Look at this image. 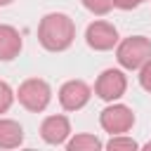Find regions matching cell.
<instances>
[{"instance_id":"cell-1","label":"cell","mask_w":151,"mask_h":151,"mask_svg":"<svg viewBox=\"0 0 151 151\" xmlns=\"http://www.w3.org/2000/svg\"><path fill=\"white\" fill-rule=\"evenodd\" d=\"M76 38V24L64 12H50L38 24V40L47 52H64Z\"/></svg>"},{"instance_id":"cell-2","label":"cell","mask_w":151,"mask_h":151,"mask_svg":"<svg viewBox=\"0 0 151 151\" xmlns=\"http://www.w3.org/2000/svg\"><path fill=\"white\" fill-rule=\"evenodd\" d=\"M116 59L123 68L137 71L151 59V40L144 35H130L118 42L116 47Z\"/></svg>"},{"instance_id":"cell-3","label":"cell","mask_w":151,"mask_h":151,"mask_svg":"<svg viewBox=\"0 0 151 151\" xmlns=\"http://www.w3.org/2000/svg\"><path fill=\"white\" fill-rule=\"evenodd\" d=\"M17 99H19V104H21L26 111L40 113V111L47 109V104H50V99H52V87H50L42 78H28V80H24V83L19 85Z\"/></svg>"},{"instance_id":"cell-4","label":"cell","mask_w":151,"mask_h":151,"mask_svg":"<svg viewBox=\"0 0 151 151\" xmlns=\"http://www.w3.org/2000/svg\"><path fill=\"white\" fill-rule=\"evenodd\" d=\"M99 125L109 134H125L134 125V113L125 104H111L99 113Z\"/></svg>"},{"instance_id":"cell-5","label":"cell","mask_w":151,"mask_h":151,"mask_svg":"<svg viewBox=\"0 0 151 151\" xmlns=\"http://www.w3.org/2000/svg\"><path fill=\"white\" fill-rule=\"evenodd\" d=\"M125 90H127V78H125V73L118 71V68H106V71H101V76H99L97 83H94V94H97L99 99H104V101H116V99H120V97L125 94Z\"/></svg>"},{"instance_id":"cell-6","label":"cell","mask_w":151,"mask_h":151,"mask_svg":"<svg viewBox=\"0 0 151 151\" xmlns=\"http://www.w3.org/2000/svg\"><path fill=\"white\" fill-rule=\"evenodd\" d=\"M85 42L97 52L113 50L118 45V31L109 21H92L87 26V31H85Z\"/></svg>"},{"instance_id":"cell-7","label":"cell","mask_w":151,"mask_h":151,"mask_svg":"<svg viewBox=\"0 0 151 151\" xmlns=\"http://www.w3.org/2000/svg\"><path fill=\"white\" fill-rule=\"evenodd\" d=\"M92 97V90L87 83L83 80H66L61 87H59V104L61 109L66 111H78L83 109Z\"/></svg>"},{"instance_id":"cell-8","label":"cell","mask_w":151,"mask_h":151,"mask_svg":"<svg viewBox=\"0 0 151 151\" xmlns=\"http://www.w3.org/2000/svg\"><path fill=\"white\" fill-rule=\"evenodd\" d=\"M68 134H71V123L66 116H47L40 123V137L52 146L64 144L68 139Z\"/></svg>"},{"instance_id":"cell-9","label":"cell","mask_w":151,"mask_h":151,"mask_svg":"<svg viewBox=\"0 0 151 151\" xmlns=\"http://www.w3.org/2000/svg\"><path fill=\"white\" fill-rule=\"evenodd\" d=\"M21 35L14 26L0 24V61H12L21 52Z\"/></svg>"},{"instance_id":"cell-10","label":"cell","mask_w":151,"mask_h":151,"mask_svg":"<svg viewBox=\"0 0 151 151\" xmlns=\"http://www.w3.org/2000/svg\"><path fill=\"white\" fill-rule=\"evenodd\" d=\"M24 142V127L17 120L0 118V149H17Z\"/></svg>"},{"instance_id":"cell-11","label":"cell","mask_w":151,"mask_h":151,"mask_svg":"<svg viewBox=\"0 0 151 151\" xmlns=\"http://www.w3.org/2000/svg\"><path fill=\"white\" fill-rule=\"evenodd\" d=\"M66 149H68V151H99V149H104V144H101L94 134L80 132V134H76L73 139L66 142Z\"/></svg>"},{"instance_id":"cell-12","label":"cell","mask_w":151,"mask_h":151,"mask_svg":"<svg viewBox=\"0 0 151 151\" xmlns=\"http://www.w3.org/2000/svg\"><path fill=\"white\" fill-rule=\"evenodd\" d=\"M106 149H109V151H134V149H139V144H137L132 137L113 134V137L106 142Z\"/></svg>"},{"instance_id":"cell-13","label":"cell","mask_w":151,"mask_h":151,"mask_svg":"<svg viewBox=\"0 0 151 151\" xmlns=\"http://www.w3.org/2000/svg\"><path fill=\"white\" fill-rule=\"evenodd\" d=\"M80 2H83L85 9H90L92 14H99V17L109 14L111 7H113V0H80Z\"/></svg>"},{"instance_id":"cell-14","label":"cell","mask_w":151,"mask_h":151,"mask_svg":"<svg viewBox=\"0 0 151 151\" xmlns=\"http://www.w3.org/2000/svg\"><path fill=\"white\" fill-rule=\"evenodd\" d=\"M14 97H17V94H14V90H12L5 80H0V116L9 111V106H12Z\"/></svg>"},{"instance_id":"cell-15","label":"cell","mask_w":151,"mask_h":151,"mask_svg":"<svg viewBox=\"0 0 151 151\" xmlns=\"http://www.w3.org/2000/svg\"><path fill=\"white\" fill-rule=\"evenodd\" d=\"M139 85H142L146 92H151V59L139 68Z\"/></svg>"},{"instance_id":"cell-16","label":"cell","mask_w":151,"mask_h":151,"mask_svg":"<svg viewBox=\"0 0 151 151\" xmlns=\"http://www.w3.org/2000/svg\"><path fill=\"white\" fill-rule=\"evenodd\" d=\"M146 0H113V7H118V9H134V7H139V5H144Z\"/></svg>"},{"instance_id":"cell-17","label":"cell","mask_w":151,"mask_h":151,"mask_svg":"<svg viewBox=\"0 0 151 151\" xmlns=\"http://www.w3.org/2000/svg\"><path fill=\"white\" fill-rule=\"evenodd\" d=\"M12 0H0V7H5V5H9Z\"/></svg>"},{"instance_id":"cell-18","label":"cell","mask_w":151,"mask_h":151,"mask_svg":"<svg viewBox=\"0 0 151 151\" xmlns=\"http://www.w3.org/2000/svg\"><path fill=\"white\" fill-rule=\"evenodd\" d=\"M144 149H146V151H151V142H149V144H144Z\"/></svg>"}]
</instances>
